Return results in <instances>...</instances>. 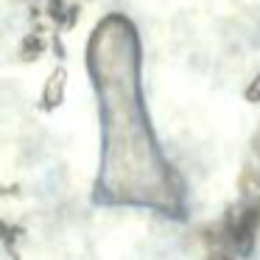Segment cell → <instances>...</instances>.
<instances>
[{"label":"cell","mask_w":260,"mask_h":260,"mask_svg":"<svg viewBox=\"0 0 260 260\" xmlns=\"http://www.w3.org/2000/svg\"><path fill=\"white\" fill-rule=\"evenodd\" d=\"M95 84L101 90V107H104V171L98 187H107L118 176L120 162L126 159V143H140L148 151H154V143L148 137V123L140 109L137 95V70L112 73L104 79V73L95 70Z\"/></svg>","instance_id":"cell-1"}]
</instances>
